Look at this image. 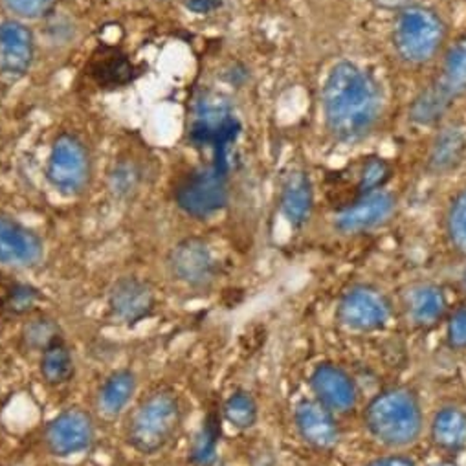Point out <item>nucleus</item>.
<instances>
[{
  "label": "nucleus",
  "instance_id": "9",
  "mask_svg": "<svg viewBox=\"0 0 466 466\" xmlns=\"http://www.w3.org/2000/svg\"><path fill=\"white\" fill-rule=\"evenodd\" d=\"M45 258V243L23 222L0 215V267L32 268Z\"/></svg>",
  "mask_w": 466,
  "mask_h": 466
},
{
  "label": "nucleus",
  "instance_id": "15",
  "mask_svg": "<svg viewBox=\"0 0 466 466\" xmlns=\"http://www.w3.org/2000/svg\"><path fill=\"white\" fill-rule=\"evenodd\" d=\"M329 408L316 399H301L294 408V426L305 444L329 451L339 442V426Z\"/></svg>",
  "mask_w": 466,
  "mask_h": 466
},
{
  "label": "nucleus",
  "instance_id": "16",
  "mask_svg": "<svg viewBox=\"0 0 466 466\" xmlns=\"http://www.w3.org/2000/svg\"><path fill=\"white\" fill-rule=\"evenodd\" d=\"M402 310L408 323H411L415 329L430 330L444 319L448 299L442 287L431 281H419L404 289Z\"/></svg>",
  "mask_w": 466,
  "mask_h": 466
},
{
  "label": "nucleus",
  "instance_id": "6",
  "mask_svg": "<svg viewBox=\"0 0 466 466\" xmlns=\"http://www.w3.org/2000/svg\"><path fill=\"white\" fill-rule=\"evenodd\" d=\"M391 319V301L373 285H353L336 305V321L353 332L382 330Z\"/></svg>",
  "mask_w": 466,
  "mask_h": 466
},
{
  "label": "nucleus",
  "instance_id": "19",
  "mask_svg": "<svg viewBox=\"0 0 466 466\" xmlns=\"http://www.w3.org/2000/svg\"><path fill=\"white\" fill-rule=\"evenodd\" d=\"M137 391V377L131 370H118L105 379L97 393V408L106 419L118 417Z\"/></svg>",
  "mask_w": 466,
  "mask_h": 466
},
{
  "label": "nucleus",
  "instance_id": "26",
  "mask_svg": "<svg viewBox=\"0 0 466 466\" xmlns=\"http://www.w3.org/2000/svg\"><path fill=\"white\" fill-rule=\"evenodd\" d=\"M446 233L451 248L466 258V189L457 193L448 208Z\"/></svg>",
  "mask_w": 466,
  "mask_h": 466
},
{
  "label": "nucleus",
  "instance_id": "10",
  "mask_svg": "<svg viewBox=\"0 0 466 466\" xmlns=\"http://www.w3.org/2000/svg\"><path fill=\"white\" fill-rule=\"evenodd\" d=\"M314 399L332 413H349L359 404V388L355 379L341 366L318 364L309 379Z\"/></svg>",
  "mask_w": 466,
  "mask_h": 466
},
{
  "label": "nucleus",
  "instance_id": "20",
  "mask_svg": "<svg viewBox=\"0 0 466 466\" xmlns=\"http://www.w3.org/2000/svg\"><path fill=\"white\" fill-rule=\"evenodd\" d=\"M466 153V137L455 127L442 129L431 146L428 157V169L433 173H446L461 164Z\"/></svg>",
  "mask_w": 466,
  "mask_h": 466
},
{
  "label": "nucleus",
  "instance_id": "23",
  "mask_svg": "<svg viewBox=\"0 0 466 466\" xmlns=\"http://www.w3.org/2000/svg\"><path fill=\"white\" fill-rule=\"evenodd\" d=\"M453 96H450L441 83H435L431 86H428L426 90H422L413 105H411V118L420 124V126H430L435 124L441 116L446 112V108L450 106Z\"/></svg>",
  "mask_w": 466,
  "mask_h": 466
},
{
  "label": "nucleus",
  "instance_id": "11",
  "mask_svg": "<svg viewBox=\"0 0 466 466\" xmlns=\"http://www.w3.org/2000/svg\"><path fill=\"white\" fill-rule=\"evenodd\" d=\"M46 446L56 457H70L90 448L94 441L92 417L79 410L70 408L59 413L46 428Z\"/></svg>",
  "mask_w": 466,
  "mask_h": 466
},
{
  "label": "nucleus",
  "instance_id": "28",
  "mask_svg": "<svg viewBox=\"0 0 466 466\" xmlns=\"http://www.w3.org/2000/svg\"><path fill=\"white\" fill-rule=\"evenodd\" d=\"M140 169L133 162H120L110 173V191L118 198L133 197L142 182Z\"/></svg>",
  "mask_w": 466,
  "mask_h": 466
},
{
  "label": "nucleus",
  "instance_id": "5",
  "mask_svg": "<svg viewBox=\"0 0 466 466\" xmlns=\"http://www.w3.org/2000/svg\"><path fill=\"white\" fill-rule=\"evenodd\" d=\"M92 177V164L83 142L72 135H61L56 138L46 164V178L50 186L65 195H81Z\"/></svg>",
  "mask_w": 466,
  "mask_h": 466
},
{
  "label": "nucleus",
  "instance_id": "7",
  "mask_svg": "<svg viewBox=\"0 0 466 466\" xmlns=\"http://www.w3.org/2000/svg\"><path fill=\"white\" fill-rule=\"evenodd\" d=\"M175 200L184 213L195 218H208L220 211L228 200V189L218 167L187 175L178 184Z\"/></svg>",
  "mask_w": 466,
  "mask_h": 466
},
{
  "label": "nucleus",
  "instance_id": "24",
  "mask_svg": "<svg viewBox=\"0 0 466 466\" xmlns=\"http://www.w3.org/2000/svg\"><path fill=\"white\" fill-rule=\"evenodd\" d=\"M439 83L453 97L466 90V35L457 39L448 50Z\"/></svg>",
  "mask_w": 466,
  "mask_h": 466
},
{
  "label": "nucleus",
  "instance_id": "31",
  "mask_svg": "<svg viewBox=\"0 0 466 466\" xmlns=\"http://www.w3.org/2000/svg\"><path fill=\"white\" fill-rule=\"evenodd\" d=\"M446 341L450 349L464 351L466 349V305L453 310L446 323Z\"/></svg>",
  "mask_w": 466,
  "mask_h": 466
},
{
  "label": "nucleus",
  "instance_id": "1",
  "mask_svg": "<svg viewBox=\"0 0 466 466\" xmlns=\"http://www.w3.org/2000/svg\"><path fill=\"white\" fill-rule=\"evenodd\" d=\"M323 112L329 131L338 140H357L377 124L382 94L377 81L353 63H338L323 85Z\"/></svg>",
  "mask_w": 466,
  "mask_h": 466
},
{
  "label": "nucleus",
  "instance_id": "18",
  "mask_svg": "<svg viewBox=\"0 0 466 466\" xmlns=\"http://www.w3.org/2000/svg\"><path fill=\"white\" fill-rule=\"evenodd\" d=\"M430 435L437 448L457 451L466 446V410L459 406L441 408L430 424Z\"/></svg>",
  "mask_w": 466,
  "mask_h": 466
},
{
  "label": "nucleus",
  "instance_id": "32",
  "mask_svg": "<svg viewBox=\"0 0 466 466\" xmlns=\"http://www.w3.org/2000/svg\"><path fill=\"white\" fill-rule=\"evenodd\" d=\"M5 5L21 19H41L52 10L54 0H5Z\"/></svg>",
  "mask_w": 466,
  "mask_h": 466
},
{
  "label": "nucleus",
  "instance_id": "3",
  "mask_svg": "<svg viewBox=\"0 0 466 466\" xmlns=\"http://www.w3.org/2000/svg\"><path fill=\"white\" fill-rule=\"evenodd\" d=\"M182 424L178 397L169 390H158L144 399L127 424V442L140 453L151 455L169 444Z\"/></svg>",
  "mask_w": 466,
  "mask_h": 466
},
{
  "label": "nucleus",
  "instance_id": "21",
  "mask_svg": "<svg viewBox=\"0 0 466 466\" xmlns=\"http://www.w3.org/2000/svg\"><path fill=\"white\" fill-rule=\"evenodd\" d=\"M41 377L50 386H63L74 377V359L63 336L41 351Z\"/></svg>",
  "mask_w": 466,
  "mask_h": 466
},
{
  "label": "nucleus",
  "instance_id": "14",
  "mask_svg": "<svg viewBox=\"0 0 466 466\" xmlns=\"http://www.w3.org/2000/svg\"><path fill=\"white\" fill-rule=\"evenodd\" d=\"M108 309L118 321L126 325H135L155 312V289L140 278H120L108 292Z\"/></svg>",
  "mask_w": 466,
  "mask_h": 466
},
{
  "label": "nucleus",
  "instance_id": "30",
  "mask_svg": "<svg viewBox=\"0 0 466 466\" xmlns=\"http://www.w3.org/2000/svg\"><path fill=\"white\" fill-rule=\"evenodd\" d=\"M390 177H391V167L386 160L382 158L368 160L360 173V182H359L360 195L379 191L390 180Z\"/></svg>",
  "mask_w": 466,
  "mask_h": 466
},
{
  "label": "nucleus",
  "instance_id": "36",
  "mask_svg": "<svg viewBox=\"0 0 466 466\" xmlns=\"http://www.w3.org/2000/svg\"><path fill=\"white\" fill-rule=\"evenodd\" d=\"M461 283H462V289L466 290V270L462 272V278H461Z\"/></svg>",
  "mask_w": 466,
  "mask_h": 466
},
{
  "label": "nucleus",
  "instance_id": "29",
  "mask_svg": "<svg viewBox=\"0 0 466 466\" xmlns=\"http://www.w3.org/2000/svg\"><path fill=\"white\" fill-rule=\"evenodd\" d=\"M41 294L32 285H14L5 299V309L14 316L30 314L39 303Z\"/></svg>",
  "mask_w": 466,
  "mask_h": 466
},
{
  "label": "nucleus",
  "instance_id": "27",
  "mask_svg": "<svg viewBox=\"0 0 466 466\" xmlns=\"http://www.w3.org/2000/svg\"><path fill=\"white\" fill-rule=\"evenodd\" d=\"M59 325L48 316L30 319L23 329V341L32 351H43L56 338H59Z\"/></svg>",
  "mask_w": 466,
  "mask_h": 466
},
{
  "label": "nucleus",
  "instance_id": "12",
  "mask_svg": "<svg viewBox=\"0 0 466 466\" xmlns=\"http://www.w3.org/2000/svg\"><path fill=\"white\" fill-rule=\"evenodd\" d=\"M35 57L32 30L21 21L0 23V76L8 81L25 77Z\"/></svg>",
  "mask_w": 466,
  "mask_h": 466
},
{
  "label": "nucleus",
  "instance_id": "35",
  "mask_svg": "<svg viewBox=\"0 0 466 466\" xmlns=\"http://www.w3.org/2000/svg\"><path fill=\"white\" fill-rule=\"evenodd\" d=\"M186 6L193 14H211L220 6V0H187Z\"/></svg>",
  "mask_w": 466,
  "mask_h": 466
},
{
  "label": "nucleus",
  "instance_id": "2",
  "mask_svg": "<svg viewBox=\"0 0 466 466\" xmlns=\"http://www.w3.org/2000/svg\"><path fill=\"white\" fill-rule=\"evenodd\" d=\"M368 433L382 446L402 450L413 446L424 430L419 395L410 388H390L370 400L364 410Z\"/></svg>",
  "mask_w": 466,
  "mask_h": 466
},
{
  "label": "nucleus",
  "instance_id": "34",
  "mask_svg": "<svg viewBox=\"0 0 466 466\" xmlns=\"http://www.w3.org/2000/svg\"><path fill=\"white\" fill-rule=\"evenodd\" d=\"M366 466H417V462L408 455H384V457L373 459Z\"/></svg>",
  "mask_w": 466,
  "mask_h": 466
},
{
  "label": "nucleus",
  "instance_id": "22",
  "mask_svg": "<svg viewBox=\"0 0 466 466\" xmlns=\"http://www.w3.org/2000/svg\"><path fill=\"white\" fill-rule=\"evenodd\" d=\"M218 439H220V415L217 411H209L204 417L200 430L193 437V442L189 448L191 462L197 466H209L217 457Z\"/></svg>",
  "mask_w": 466,
  "mask_h": 466
},
{
  "label": "nucleus",
  "instance_id": "8",
  "mask_svg": "<svg viewBox=\"0 0 466 466\" xmlns=\"http://www.w3.org/2000/svg\"><path fill=\"white\" fill-rule=\"evenodd\" d=\"M171 276L189 289H209L218 272V263L209 245L198 238L180 241L167 258Z\"/></svg>",
  "mask_w": 466,
  "mask_h": 466
},
{
  "label": "nucleus",
  "instance_id": "37",
  "mask_svg": "<svg viewBox=\"0 0 466 466\" xmlns=\"http://www.w3.org/2000/svg\"><path fill=\"white\" fill-rule=\"evenodd\" d=\"M431 466H455V464H451V462H435Z\"/></svg>",
  "mask_w": 466,
  "mask_h": 466
},
{
  "label": "nucleus",
  "instance_id": "13",
  "mask_svg": "<svg viewBox=\"0 0 466 466\" xmlns=\"http://www.w3.org/2000/svg\"><path fill=\"white\" fill-rule=\"evenodd\" d=\"M397 209V200L388 191H373L362 195L357 202L347 206L334 218V228L343 236H355L382 226Z\"/></svg>",
  "mask_w": 466,
  "mask_h": 466
},
{
  "label": "nucleus",
  "instance_id": "17",
  "mask_svg": "<svg viewBox=\"0 0 466 466\" xmlns=\"http://www.w3.org/2000/svg\"><path fill=\"white\" fill-rule=\"evenodd\" d=\"M279 206L290 226L301 228L309 222L314 208V191L312 182L305 171H294L287 177L281 189Z\"/></svg>",
  "mask_w": 466,
  "mask_h": 466
},
{
  "label": "nucleus",
  "instance_id": "33",
  "mask_svg": "<svg viewBox=\"0 0 466 466\" xmlns=\"http://www.w3.org/2000/svg\"><path fill=\"white\" fill-rule=\"evenodd\" d=\"M371 3L386 12H404L415 6H420L424 0H371Z\"/></svg>",
  "mask_w": 466,
  "mask_h": 466
},
{
  "label": "nucleus",
  "instance_id": "25",
  "mask_svg": "<svg viewBox=\"0 0 466 466\" xmlns=\"http://www.w3.org/2000/svg\"><path fill=\"white\" fill-rule=\"evenodd\" d=\"M224 420L236 430H250L256 426L259 417V408L252 393L233 391L222 404Z\"/></svg>",
  "mask_w": 466,
  "mask_h": 466
},
{
  "label": "nucleus",
  "instance_id": "4",
  "mask_svg": "<svg viewBox=\"0 0 466 466\" xmlns=\"http://www.w3.org/2000/svg\"><path fill=\"white\" fill-rule=\"evenodd\" d=\"M446 28L442 19L424 6L400 12L393 30V45L399 56L413 65L431 61L442 46Z\"/></svg>",
  "mask_w": 466,
  "mask_h": 466
}]
</instances>
